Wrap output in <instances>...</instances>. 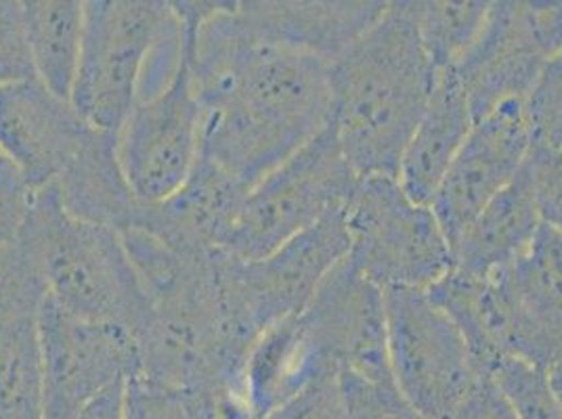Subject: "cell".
<instances>
[{"label": "cell", "mask_w": 562, "mask_h": 419, "mask_svg": "<svg viewBox=\"0 0 562 419\" xmlns=\"http://www.w3.org/2000/svg\"><path fill=\"white\" fill-rule=\"evenodd\" d=\"M246 30L232 93L204 112L200 158L252 189L328 126L334 91L324 59Z\"/></svg>", "instance_id": "obj_1"}, {"label": "cell", "mask_w": 562, "mask_h": 419, "mask_svg": "<svg viewBox=\"0 0 562 419\" xmlns=\"http://www.w3.org/2000/svg\"><path fill=\"white\" fill-rule=\"evenodd\" d=\"M481 315L506 354L543 372L562 365V234L541 225L515 262L485 278Z\"/></svg>", "instance_id": "obj_8"}, {"label": "cell", "mask_w": 562, "mask_h": 419, "mask_svg": "<svg viewBox=\"0 0 562 419\" xmlns=\"http://www.w3.org/2000/svg\"><path fill=\"white\" fill-rule=\"evenodd\" d=\"M41 342L43 419H78L94 396L139 372L137 342L126 329L78 319L50 296Z\"/></svg>", "instance_id": "obj_11"}, {"label": "cell", "mask_w": 562, "mask_h": 419, "mask_svg": "<svg viewBox=\"0 0 562 419\" xmlns=\"http://www.w3.org/2000/svg\"><path fill=\"white\" fill-rule=\"evenodd\" d=\"M124 419H200L188 396L140 380H126Z\"/></svg>", "instance_id": "obj_31"}, {"label": "cell", "mask_w": 562, "mask_h": 419, "mask_svg": "<svg viewBox=\"0 0 562 419\" xmlns=\"http://www.w3.org/2000/svg\"><path fill=\"white\" fill-rule=\"evenodd\" d=\"M389 359L398 393L424 419H443L479 384L464 336L426 290H384Z\"/></svg>", "instance_id": "obj_7"}, {"label": "cell", "mask_w": 562, "mask_h": 419, "mask_svg": "<svg viewBox=\"0 0 562 419\" xmlns=\"http://www.w3.org/2000/svg\"><path fill=\"white\" fill-rule=\"evenodd\" d=\"M472 126L469 97L458 73L439 71L437 87L398 163V185L414 202L430 204Z\"/></svg>", "instance_id": "obj_19"}, {"label": "cell", "mask_w": 562, "mask_h": 419, "mask_svg": "<svg viewBox=\"0 0 562 419\" xmlns=\"http://www.w3.org/2000/svg\"><path fill=\"white\" fill-rule=\"evenodd\" d=\"M531 143L527 101H506L474 122L428 204L451 250L481 210L513 183Z\"/></svg>", "instance_id": "obj_13"}, {"label": "cell", "mask_w": 562, "mask_h": 419, "mask_svg": "<svg viewBox=\"0 0 562 419\" xmlns=\"http://www.w3.org/2000/svg\"><path fill=\"white\" fill-rule=\"evenodd\" d=\"M116 147L117 137L99 131L80 160L53 186L74 216L124 234L137 227L145 204L126 183Z\"/></svg>", "instance_id": "obj_22"}, {"label": "cell", "mask_w": 562, "mask_h": 419, "mask_svg": "<svg viewBox=\"0 0 562 419\" xmlns=\"http://www.w3.org/2000/svg\"><path fill=\"white\" fill-rule=\"evenodd\" d=\"M437 78L405 2H389L382 18L331 64V126L361 179L397 177Z\"/></svg>", "instance_id": "obj_2"}, {"label": "cell", "mask_w": 562, "mask_h": 419, "mask_svg": "<svg viewBox=\"0 0 562 419\" xmlns=\"http://www.w3.org/2000/svg\"><path fill=\"white\" fill-rule=\"evenodd\" d=\"M349 260L382 290H428L456 267L430 206L414 202L397 177H363L347 206Z\"/></svg>", "instance_id": "obj_6"}, {"label": "cell", "mask_w": 562, "mask_h": 419, "mask_svg": "<svg viewBox=\"0 0 562 419\" xmlns=\"http://www.w3.org/2000/svg\"><path fill=\"white\" fill-rule=\"evenodd\" d=\"M301 321L319 354L338 373L395 382L389 359L384 290L355 269L349 257L322 281Z\"/></svg>", "instance_id": "obj_14"}, {"label": "cell", "mask_w": 562, "mask_h": 419, "mask_svg": "<svg viewBox=\"0 0 562 419\" xmlns=\"http://www.w3.org/2000/svg\"><path fill=\"white\" fill-rule=\"evenodd\" d=\"M422 48L439 71L456 68L479 38L490 2H405Z\"/></svg>", "instance_id": "obj_24"}, {"label": "cell", "mask_w": 562, "mask_h": 419, "mask_svg": "<svg viewBox=\"0 0 562 419\" xmlns=\"http://www.w3.org/2000/svg\"><path fill=\"white\" fill-rule=\"evenodd\" d=\"M389 2H239L258 38L334 64L382 18Z\"/></svg>", "instance_id": "obj_18"}, {"label": "cell", "mask_w": 562, "mask_h": 419, "mask_svg": "<svg viewBox=\"0 0 562 419\" xmlns=\"http://www.w3.org/2000/svg\"><path fill=\"white\" fill-rule=\"evenodd\" d=\"M250 186L198 158L188 181L160 204H145L140 229L183 252L225 250Z\"/></svg>", "instance_id": "obj_17"}, {"label": "cell", "mask_w": 562, "mask_h": 419, "mask_svg": "<svg viewBox=\"0 0 562 419\" xmlns=\"http://www.w3.org/2000/svg\"><path fill=\"white\" fill-rule=\"evenodd\" d=\"M527 116L536 143L562 149V53L546 66L527 97Z\"/></svg>", "instance_id": "obj_28"}, {"label": "cell", "mask_w": 562, "mask_h": 419, "mask_svg": "<svg viewBox=\"0 0 562 419\" xmlns=\"http://www.w3.org/2000/svg\"><path fill=\"white\" fill-rule=\"evenodd\" d=\"M336 370L311 342L301 315L278 321L250 349L244 384L258 419H269L319 373Z\"/></svg>", "instance_id": "obj_21"}, {"label": "cell", "mask_w": 562, "mask_h": 419, "mask_svg": "<svg viewBox=\"0 0 562 419\" xmlns=\"http://www.w3.org/2000/svg\"><path fill=\"white\" fill-rule=\"evenodd\" d=\"M522 168L541 225L562 234V149L533 140Z\"/></svg>", "instance_id": "obj_26"}, {"label": "cell", "mask_w": 562, "mask_h": 419, "mask_svg": "<svg viewBox=\"0 0 562 419\" xmlns=\"http://www.w3.org/2000/svg\"><path fill=\"white\" fill-rule=\"evenodd\" d=\"M36 78L25 30L24 2L0 0V87Z\"/></svg>", "instance_id": "obj_29"}, {"label": "cell", "mask_w": 562, "mask_h": 419, "mask_svg": "<svg viewBox=\"0 0 562 419\" xmlns=\"http://www.w3.org/2000/svg\"><path fill=\"white\" fill-rule=\"evenodd\" d=\"M204 107L188 57L162 91L140 99L117 135V162L143 204H160L186 183L200 158Z\"/></svg>", "instance_id": "obj_10"}, {"label": "cell", "mask_w": 562, "mask_h": 419, "mask_svg": "<svg viewBox=\"0 0 562 419\" xmlns=\"http://www.w3.org/2000/svg\"><path fill=\"white\" fill-rule=\"evenodd\" d=\"M30 220L48 296L78 319L122 327L137 338L147 298L120 234L70 214L53 185L34 193Z\"/></svg>", "instance_id": "obj_4"}, {"label": "cell", "mask_w": 562, "mask_h": 419, "mask_svg": "<svg viewBox=\"0 0 562 419\" xmlns=\"http://www.w3.org/2000/svg\"><path fill=\"white\" fill-rule=\"evenodd\" d=\"M34 191L9 162L0 166V252L15 241L32 208Z\"/></svg>", "instance_id": "obj_32"}, {"label": "cell", "mask_w": 562, "mask_h": 419, "mask_svg": "<svg viewBox=\"0 0 562 419\" xmlns=\"http://www.w3.org/2000/svg\"><path fill=\"white\" fill-rule=\"evenodd\" d=\"M487 380L508 400L516 419H562V405L552 388L548 372L536 365L506 356Z\"/></svg>", "instance_id": "obj_25"}, {"label": "cell", "mask_w": 562, "mask_h": 419, "mask_svg": "<svg viewBox=\"0 0 562 419\" xmlns=\"http://www.w3.org/2000/svg\"><path fill=\"white\" fill-rule=\"evenodd\" d=\"M24 11L36 78L50 93L71 101L85 43V2L27 0Z\"/></svg>", "instance_id": "obj_23"}, {"label": "cell", "mask_w": 562, "mask_h": 419, "mask_svg": "<svg viewBox=\"0 0 562 419\" xmlns=\"http://www.w3.org/2000/svg\"><path fill=\"white\" fill-rule=\"evenodd\" d=\"M548 377H550L552 388H554V393L559 396V400H561L562 405V365L554 367V370H550V372H548Z\"/></svg>", "instance_id": "obj_35"}, {"label": "cell", "mask_w": 562, "mask_h": 419, "mask_svg": "<svg viewBox=\"0 0 562 419\" xmlns=\"http://www.w3.org/2000/svg\"><path fill=\"white\" fill-rule=\"evenodd\" d=\"M97 133L38 78L0 87V156L34 193L55 185Z\"/></svg>", "instance_id": "obj_15"}, {"label": "cell", "mask_w": 562, "mask_h": 419, "mask_svg": "<svg viewBox=\"0 0 562 419\" xmlns=\"http://www.w3.org/2000/svg\"><path fill=\"white\" fill-rule=\"evenodd\" d=\"M541 229L538 206L525 168L502 189L453 246L456 271L485 280L515 262Z\"/></svg>", "instance_id": "obj_20"}, {"label": "cell", "mask_w": 562, "mask_h": 419, "mask_svg": "<svg viewBox=\"0 0 562 419\" xmlns=\"http://www.w3.org/2000/svg\"><path fill=\"white\" fill-rule=\"evenodd\" d=\"M124 390L126 380L116 382L82 409L78 419H124Z\"/></svg>", "instance_id": "obj_34"}, {"label": "cell", "mask_w": 562, "mask_h": 419, "mask_svg": "<svg viewBox=\"0 0 562 419\" xmlns=\"http://www.w3.org/2000/svg\"><path fill=\"white\" fill-rule=\"evenodd\" d=\"M269 419H349L336 370L319 373Z\"/></svg>", "instance_id": "obj_30"}, {"label": "cell", "mask_w": 562, "mask_h": 419, "mask_svg": "<svg viewBox=\"0 0 562 419\" xmlns=\"http://www.w3.org/2000/svg\"><path fill=\"white\" fill-rule=\"evenodd\" d=\"M359 179L329 122L250 189L225 250L241 260L269 257L331 210L347 208Z\"/></svg>", "instance_id": "obj_5"}, {"label": "cell", "mask_w": 562, "mask_h": 419, "mask_svg": "<svg viewBox=\"0 0 562 419\" xmlns=\"http://www.w3.org/2000/svg\"><path fill=\"white\" fill-rule=\"evenodd\" d=\"M7 162V160H4V158H2V156H0V166H2V163Z\"/></svg>", "instance_id": "obj_36"}, {"label": "cell", "mask_w": 562, "mask_h": 419, "mask_svg": "<svg viewBox=\"0 0 562 419\" xmlns=\"http://www.w3.org/2000/svg\"><path fill=\"white\" fill-rule=\"evenodd\" d=\"M47 298L38 239L25 223L0 252V419H43L41 313Z\"/></svg>", "instance_id": "obj_12"}, {"label": "cell", "mask_w": 562, "mask_h": 419, "mask_svg": "<svg viewBox=\"0 0 562 419\" xmlns=\"http://www.w3.org/2000/svg\"><path fill=\"white\" fill-rule=\"evenodd\" d=\"M338 377L349 419H424L395 382H372L355 373H338Z\"/></svg>", "instance_id": "obj_27"}, {"label": "cell", "mask_w": 562, "mask_h": 419, "mask_svg": "<svg viewBox=\"0 0 562 419\" xmlns=\"http://www.w3.org/2000/svg\"><path fill=\"white\" fill-rule=\"evenodd\" d=\"M443 419H516V416L492 380L481 377L472 393Z\"/></svg>", "instance_id": "obj_33"}, {"label": "cell", "mask_w": 562, "mask_h": 419, "mask_svg": "<svg viewBox=\"0 0 562 419\" xmlns=\"http://www.w3.org/2000/svg\"><path fill=\"white\" fill-rule=\"evenodd\" d=\"M71 105L97 131L117 137L137 101L162 91L186 53L175 2L91 0Z\"/></svg>", "instance_id": "obj_3"}, {"label": "cell", "mask_w": 562, "mask_h": 419, "mask_svg": "<svg viewBox=\"0 0 562 419\" xmlns=\"http://www.w3.org/2000/svg\"><path fill=\"white\" fill-rule=\"evenodd\" d=\"M562 53V0L490 2L483 30L458 73L474 122L506 101H527L541 71Z\"/></svg>", "instance_id": "obj_9"}, {"label": "cell", "mask_w": 562, "mask_h": 419, "mask_svg": "<svg viewBox=\"0 0 562 419\" xmlns=\"http://www.w3.org/2000/svg\"><path fill=\"white\" fill-rule=\"evenodd\" d=\"M349 250L347 208H338L269 257L244 260V285L262 331L301 315L329 271L349 257Z\"/></svg>", "instance_id": "obj_16"}]
</instances>
